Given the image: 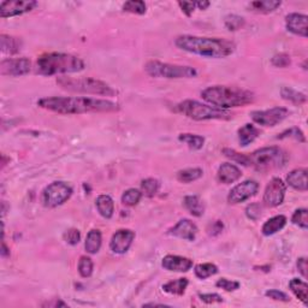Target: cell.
<instances>
[{
  "instance_id": "obj_47",
  "label": "cell",
  "mask_w": 308,
  "mask_h": 308,
  "mask_svg": "<svg viewBox=\"0 0 308 308\" xmlns=\"http://www.w3.org/2000/svg\"><path fill=\"white\" fill-rule=\"evenodd\" d=\"M200 300L205 303H216V302H223L222 296L218 294H200L199 295Z\"/></svg>"
},
{
  "instance_id": "obj_38",
  "label": "cell",
  "mask_w": 308,
  "mask_h": 308,
  "mask_svg": "<svg viewBox=\"0 0 308 308\" xmlns=\"http://www.w3.org/2000/svg\"><path fill=\"white\" fill-rule=\"evenodd\" d=\"M123 10L127 12L135 13V15H143L146 13V4L141 0H131L123 5Z\"/></svg>"
},
{
  "instance_id": "obj_49",
  "label": "cell",
  "mask_w": 308,
  "mask_h": 308,
  "mask_svg": "<svg viewBox=\"0 0 308 308\" xmlns=\"http://www.w3.org/2000/svg\"><path fill=\"white\" fill-rule=\"evenodd\" d=\"M297 268L299 272L302 275L303 278H307V259L306 258H300L297 260Z\"/></svg>"
},
{
  "instance_id": "obj_50",
  "label": "cell",
  "mask_w": 308,
  "mask_h": 308,
  "mask_svg": "<svg viewBox=\"0 0 308 308\" xmlns=\"http://www.w3.org/2000/svg\"><path fill=\"white\" fill-rule=\"evenodd\" d=\"M223 230V223L219 222V220H217L213 224H211V229H208V234L209 235H218V234L222 233Z\"/></svg>"
},
{
  "instance_id": "obj_28",
  "label": "cell",
  "mask_w": 308,
  "mask_h": 308,
  "mask_svg": "<svg viewBox=\"0 0 308 308\" xmlns=\"http://www.w3.org/2000/svg\"><path fill=\"white\" fill-rule=\"evenodd\" d=\"M0 43H2L3 53H17V52L21 51V47H22V44H21V40H18V38L8 36V35L4 34L0 36Z\"/></svg>"
},
{
  "instance_id": "obj_33",
  "label": "cell",
  "mask_w": 308,
  "mask_h": 308,
  "mask_svg": "<svg viewBox=\"0 0 308 308\" xmlns=\"http://www.w3.org/2000/svg\"><path fill=\"white\" fill-rule=\"evenodd\" d=\"M195 276L200 279H206L211 276H215L218 272V267L215 264H199L195 266Z\"/></svg>"
},
{
  "instance_id": "obj_12",
  "label": "cell",
  "mask_w": 308,
  "mask_h": 308,
  "mask_svg": "<svg viewBox=\"0 0 308 308\" xmlns=\"http://www.w3.org/2000/svg\"><path fill=\"white\" fill-rule=\"evenodd\" d=\"M258 190V182L253 180H247L231 189L229 195H227V201H229L230 204H240V202L246 201L249 198L257 195Z\"/></svg>"
},
{
  "instance_id": "obj_13",
  "label": "cell",
  "mask_w": 308,
  "mask_h": 308,
  "mask_svg": "<svg viewBox=\"0 0 308 308\" xmlns=\"http://www.w3.org/2000/svg\"><path fill=\"white\" fill-rule=\"evenodd\" d=\"M36 2L33 0H13V2H3L0 4V16L3 18L20 16L29 12L36 6Z\"/></svg>"
},
{
  "instance_id": "obj_19",
  "label": "cell",
  "mask_w": 308,
  "mask_h": 308,
  "mask_svg": "<svg viewBox=\"0 0 308 308\" xmlns=\"http://www.w3.org/2000/svg\"><path fill=\"white\" fill-rule=\"evenodd\" d=\"M242 176V172L236 165L230 163H224L219 166L218 172H217V178L220 183L223 184H230L240 180Z\"/></svg>"
},
{
  "instance_id": "obj_32",
  "label": "cell",
  "mask_w": 308,
  "mask_h": 308,
  "mask_svg": "<svg viewBox=\"0 0 308 308\" xmlns=\"http://www.w3.org/2000/svg\"><path fill=\"white\" fill-rule=\"evenodd\" d=\"M178 140L181 142H184L185 145H188L189 148L191 149H201L205 143V139L202 136L194 134H181L178 136Z\"/></svg>"
},
{
  "instance_id": "obj_51",
  "label": "cell",
  "mask_w": 308,
  "mask_h": 308,
  "mask_svg": "<svg viewBox=\"0 0 308 308\" xmlns=\"http://www.w3.org/2000/svg\"><path fill=\"white\" fill-rule=\"evenodd\" d=\"M195 6H198L200 10H206L209 6L208 2H195Z\"/></svg>"
},
{
  "instance_id": "obj_40",
  "label": "cell",
  "mask_w": 308,
  "mask_h": 308,
  "mask_svg": "<svg viewBox=\"0 0 308 308\" xmlns=\"http://www.w3.org/2000/svg\"><path fill=\"white\" fill-rule=\"evenodd\" d=\"M224 23H225V27L227 28V29L231 31H235V30L241 29V28L243 27L244 18L243 17H240L236 15H229L225 17Z\"/></svg>"
},
{
  "instance_id": "obj_36",
  "label": "cell",
  "mask_w": 308,
  "mask_h": 308,
  "mask_svg": "<svg viewBox=\"0 0 308 308\" xmlns=\"http://www.w3.org/2000/svg\"><path fill=\"white\" fill-rule=\"evenodd\" d=\"M293 224H295L301 229L307 230L308 227V211L306 208H299L294 212L292 217Z\"/></svg>"
},
{
  "instance_id": "obj_20",
  "label": "cell",
  "mask_w": 308,
  "mask_h": 308,
  "mask_svg": "<svg viewBox=\"0 0 308 308\" xmlns=\"http://www.w3.org/2000/svg\"><path fill=\"white\" fill-rule=\"evenodd\" d=\"M286 183L295 190L306 191L308 189L307 182V170L306 169H296L293 170L288 176H286Z\"/></svg>"
},
{
  "instance_id": "obj_1",
  "label": "cell",
  "mask_w": 308,
  "mask_h": 308,
  "mask_svg": "<svg viewBox=\"0 0 308 308\" xmlns=\"http://www.w3.org/2000/svg\"><path fill=\"white\" fill-rule=\"evenodd\" d=\"M37 105L48 111L61 114H80L87 112H116L120 105L110 100L93 99V98L52 97L38 100Z\"/></svg>"
},
{
  "instance_id": "obj_5",
  "label": "cell",
  "mask_w": 308,
  "mask_h": 308,
  "mask_svg": "<svg viewBox=\"0 0 308 308\" xmlns=\"http://www.w3.org/2000/svg\"><path fill=\"white\" fill-rule=\"evenodd\" d=\"M57 83L63 89L69 92L95 94V95L113 97L116 90L100 80L92 77H81V79H72V77H58Z\"/></svg>"
},
{
  "instance_id": "obj_26",
  "label": "cell",
  "mask_w": 308,
  "mask_h": 308,
  "mask_svg": "<svg viewBox=\"0 0 308 308\" xmlns=\"http://www.w3.org/2000/svg\"><path fill=\"white\" fill-rule=\"evenodd\" d=\"M289 288L292 289V292L294 293L297 299L306 304H308V300H307V295H308V286L307 283L301 281L299 278H293L292 281L289 282Z\"/></svg>"
},
{
  "instance_id": "obj_43",
  "label": "cell",
  "mask_w": 308,
  "mask_h": 308,
  "mask_svg": "<svg viewBox=\"0 0 308 308\" xmlns=\"http://www.w3.org/2000/svg\"><path fill=\"white\" fill-rule=\"evenodd\" d=\"M286 138H293L300 142L306 141L303 132L301 131L299 128H292V129H289V130L282 132V134L278 136V139H286Z\"/></svg>"
},
{
  "instance_id": "obj_11",
  "label": "cell",
  "mask_w": 308,
  "mask_h": 308,
  "mask_svg": "<svg viewBox=\"0 0 308 308\" xmlns=\"http://www.w3.org/2000/svg\"><path fill=\"white\" fill-rule=\"evenodd\" d=\"M285 191L286 185L284 182L281 178H272L265 189L262 202L267 207H277L284 201Z\"/></svg>"
},
{
  "instance_id": "obj_7",
  "label": "cell",
  "mask_w": 308,
  "mask_h": 308,
  "mask_svg": "<svg viewBox=\"0 0 308 308\" xmlns=\"http://www.w3.org/2000/svg\"><path fill=\"white\" fill-rule=\"evenodd\" d=\"M177 111L191 118L194 121H208V120H230L233 114L229 111L222 108L209 106L195 100H184L177 105Z\"/></svg>"
},
{
  "instance_id": "obj_35",
  "label": "cell",
  "mask_w": 308,
  "mask_h": 308,
  "mask_svg": "<svg viewBox=\"0 0 308 308\" xmlns=\"http://www.w3.org/2000/svg\"><path fill=\"white\" fill-rule=\"evenodd\" d=\"M141 198H142V191L131 188L123 192V195H122V202H123L125 206H135L139 204L140 200H141Z\"/></svg>"
},
{
  "instance_id": "obj_21",
  "label": "cell",
  "mask_w": 308,
  "mask_h": 308,
  "mask_svg": "<svg viewBox=\"0 0 308 308\" xmlns=\"http://www.w3.org/2000/svg\"><path fill=\"white\" fill-rule=\"evenodd\" d=\"M286 224V217L285 216H275L272 218H270L264 225H262V234L265 236L275 235L276 233H278L279 230H282Z\"/></svg>"
},
{
  "instance_id": "obj_22",
  "label": "cell",
  "mask_w": 308,
  "mask_h": 308,
  "mask_svg": "<svg viewBox=\"0 0 308 308\" xmlns=\"http://www.w3.org/2000/svg\"><path fill=\"white\" fill-rule=\"evenodd\" d=\"M260 135V130L258 128H255L253 124H244L242 128L239 129V142L241 146L246 147L255 141V139Z\"/></svg>"
},
{
  "instance_id": "obj_30",
  "label": "cell",
  "mask_w": 308,
  "mask_h": 308,
  "mask_svg": "<svg viewBox=\"0 0 308 308\" xmlns=\"http://www.w3.org/2000/svg\"><path fill=\"white\" fill-rule=\"evenodd\" d=\"M204 171L199 167H192V169L181 170L177 172V180L182 183H191V182L199 180L202 177Z\"/></svg>"
},
{
  "instance_id": "obj_34",
  "label": "cell",
  "mask_w": 308,
  "mask_h": 308,
  "mask_svg": "<svg viewBox=\"0 0 308 308\" xmlns=\"http://www.w3.org/2000/svg\"><path fill=\"white\" fill-rule=\"evenodd\" d=\"M159 181L156 178H147L141 182V191L146 197L152 198L159 190Z\"/></svg>"
},
{
  "instance_id": "obj_18",
  "label": "cell",
  "mask_w": 308,
  "mask_h": 308,
  "mask_svg": "<svg viewBox=\"0 0 308 308\" xmlns=\"http://www.w3.org/2000/svg\"><path fill=\"white\" fill-rule=\"evenodd\" d=\"M307 21L308 17L306 15H301V13H290L286 16L285 24L286 29L292 31L293 34L300 35V36H307Z\"/></svg>"
},
{
  "instance_id": "obj_17",
  "label": "cell",
  "mask_w": 308,
  "mask_h": 308,
  "mask_svg": "<svg viewBox=\"0 0 308 308\" xmlns=\"http://www.w3.org/2000/svg\"><path fill=\"white\" fill-rule=\"evenodd\" d=\"M162 266L167 271L188 272L192 267V260L178 255H166L163 259Z\"/></svg>"
},
{
  "instance_id": "obj_14",
  "label": "cell",
  "mask_w": 308,
  "mask_h": 308,
  "mask_svg": "<svg viewBox=\"0 0 308 308\" xmlns=\"http://www.w3.org/2000/svg\"><path fill=\"white\" fill-rule=\"evenodd\" d=\"M31 63L28 58H10L0 63V71L6 76H22L30 71Z\"/></svg>"
},
{
  "instance_id": "obj_3",
  "label": "cell",
  "mask_w": 308,
  "mask_h": 308,
  "mask_svg": "<svg viewBox=\"0 0 308 308\" xmlns=\"http://www.w3.org/2000/svg\"><path fill=\"white\" fill-rule=\"evenodd\" d=\"M202 99L212 106L226 110L231 107H241L254 101V94L236 87L212 86L202 90Z\"/></svg>"
},
{
  "instance_id": "obj_29",
  "label": "cell",
  "mask_w": 308,
  "mask_h": 308,
  "mask_svg": "<svg viewBox=\"0 0 308 308\" xmlns=\"http://www.w3.org/2000/svg\"><path fill=\"white\" fill-rule=\"evenodd\" d=\"M189 284L187 278H178L175 281H171L163 285V290L165 293L172 294V295H183L185 289Z\"/></svg>"
},
{
  "instance_id": "obj_2",
  "label": "cell",
  "mask_w": 308,
  "mask_h": 308,
  "mask_svg": "<svg viewBox=\"0 0 308 308\" xmlns=\"http://www.w3.org/2000/svg\"><path fill=\"white\" fill-rule=\"evenodd\" d=\"M176 46L189 53L207 58H224L234 53L235 45L225 38L201 37L192 35H182L175 41Z\"/></svg>"
},
{
  "instance_id": "obj_39",
  "label": "cell",
  "mask_w": 308,
  "mask_h": 308,
  "mask_svg": "<svg viewBox=\"0 0 308 308\" xmlns=\"http://www.w3.org/2000/svg\"><path fill=\"white\" fill-rule=\"evenodd\" d=\"M224 156L227 157V158L234 160V162L241 164V165L248 166V156L242 153L236 152L235 149H230V148H224L223 149Z\"/></svg>"
},
{
  "instance_id": "obj_23",
  "label": "cell",
  "mask_w": 308,
  "mask_h": 308,
  "mask_svg": "<svg viewBox=\"0 0 308 308\" xmlns=\"http://www.w3.org/2000/svg\"><path fill=\"white\" fill-rule=\"evenodd\" d=\"M95 205L100 216H103L104 218L110 219L113 216L114 204L111 197H108V195H99L95 201Z\"/></svg>"
},
{
  "instance_id": "obj_25",
  "label": "cell",
  "mask_w": 308,
  "mask_h": 308,
  "mask_svg": "<svg viewBox=\"0 0 308 308\" xmlns=\"http://www.w3.org/2000/svg\"><path fill=\"white\" fill-rule=\"evenodd\" d=\"M101 242H103V237H101V233L99 230L93 229L90 230L87 235L85 248L86 252L89 254H97L100 251Z\"/></svg>"
},
{
  "instance_id": "obj_4",
  "label": "cell",
  "mask_w": 308,
  "mask_h": 308,
  "mask_svg": "<svg viewBox=\"0 0 308 308\" xmlns=\"http://www.w3.org/2000/svg\"><path fill=\"white\" fill-rule=\"evenodd\" d=\"M37 72L45 76H53L59 73L79 72L85 69L81 58L66 53H45L37 58Z\"/></svg>"
},
{
  "instance_id": "obj_24",
  "label": "cell",
  "mask_w": 308,
  "mask_h": 308,
  "mask_svg": "<svg viewBox=\"0 0 308 308\" xmlns=\"http://www.w3.org/2000/svg\"><path fill=\"white\" fill-rule=\"evenodd\" d=\"M184 207L190 212V215L194 217H201L205 212L204 202L201 201V199L197 197V195H188L184 198L183 200Z\"/></svg>"
},
{
  "instance_id": "obj_16",
  "label": "cell",
  "mask_w": 308,
  "mask_h": 308,
  "mask_svg": "<svg viewBox=\"0 0 308 308\" xmlns=\"http://www.w3.org/2000/svg\"><path fill=\"white\" fill-rule=\"evenodd\" d=\"M170 235L187 241H194L198 234V227L191 220L181 219L172 229L169 230Z\"/></svg>"
},
{
  "instance_id": "obj_9",
  "label": "cell",
  "mask_w": 308,
  "mask_h": 308,
  "mask_svg": "<svg viewBox=\"0 0 308 308\" xmlns=\"http://www.w3.org/2000/svg\"><path fill=\"white\" fill-rule=\"evenodd\" d=\"M72 195V188L64 182H53L44 189L41 202L45 207H58L66 202Z\"/></svg>"
},
{
  "instance_id": "obj_6",
  "label": "cell",
  "mask_w": 308,
  "mask_h": 308,
  "mask_svg": "<svg viewBox=\"0 0 308 308\" xmlns=\"http://www.w3.org/2000/svg\"><path fill=\"white\" fill-rule=\"evenodd\" d=\"M285 162V153L277 146L264 147L248 156V166H253L261 172L284 166Z\"/></svg>"
},
{
  "instance_id": "obj_41",
  "label": "cell",
  "mask_w": 308,
  "mask_h": 308,
  "mask_svg": "<svg viewBox=\"0 0 308 308\" xmlns=\"http://www.w3.org/2000/svg\"><path fill=\"white\" fill-rule=\"evenodd\" d=\"M261 213H262V206L260 204H257V202L248 205L246 208L247 217L251 220H254V222H257V220L260 218Z\"/></svg>"
},
{
  "instance_id": "obj_31",
  "label": "cell",
  "mask_w": 308,
  "mask_h": 308,
  "mask_svg": "<svg viewBox=\"0 0 308 308\" xmlns=\"http://www.w3.org/2000/svg\"><path fill=\"white\" fill-rule=\"evenodd\" d=\"M281 94L283 99L290 101L294 105H302L307 101V97L304 94L297 92V90L289 88V87H283L281 89Z\"/></svg>"
},
{
  "instance_id": "obj_8",
  "label": "cell",
  "mask_w": 308,
  "mask_h": 308,
  "mask_svg": "<svg viewBox=\"0 0 308 308\" xmlns=\"http://www.w3.org/2000/svg\"><path fill=\"white\" fill-rule=\"evenodd\" d=\"M145 70L149 76L162 77V79H191L198 75L197 70L191 66L172 65L158 61L147 63Z\"/></svg>"
},
{
  "instance_id": "obj_27",
  "label": "cell",
  "mask_w": 308,
  "mask_h": 308,
  "mask_svg": "<svg viewBox=\"0 0 308 308\" xmlns=\"http://www.w3.org/2000/svg\"><path fill=\"white\" fill-rule=\"evenodd\" d=\"M282 5L281 2L278 0H260V2L251 3L249 8L255 12L268 13L277 10Z\"/></svg>"
},
{
  "instance_id": "obj_42",
  "label": "cell",
  "mask_w": 308,
  "mask_h": 308,
  "mask_svg": "<svg viewBox=\"0 0 308 308\" xmlns=\"http://www.w3.org/2000/svg\"><path fill=\"white\" fill-rule=\"evenodd\" d=\"M216 285L220 289H224L225 292H235L240 288V283L235 281H230L226 278H220L218 282L216 283Z\"/></svg>"
},
{
  "instance_id": "obj_10",
  "label": "cell",
  "mask_w": 308,
  "mask_h": 308,
  "mask_svg": "<svg viewBox=\"0 0 308 308\" xmlns=\"http://www.w3.org/2000/svg\"><path fill=\"white\" fill-rule=\"evenodd\" d=\"M289 116L285 107H274L265 111H254L251 113L252 120L262 127H275Z\"/></svg>"
},
{
  "instance_id": "obj_48",
  "label": "cell",
  "mask_w": 308,
  "mask_h": 308,
  "mask_svg": "<svg viewBox=\"0 0 308 308\" xmlns=\"http://www.w3.org/2000/svg\"><path fill=\"white\" fill-rule=\"evenodd\" d=\"M178 5L182 9L187 16H190L191 12L194 11L195 9V3L194 2H178Z\"/></svg>"
},
{
  "instance_id": "obj_15",
  "label": "cell",
  "mask_w": 308,
  "mask_h": 308,
  "mask_svg": "<svg viewBox=\"0 0 308 308\" xmlns=\"http://www.w3.org/2000/svg\"><path fill=\"white\" fill-rule=\"evenodd\" d=\"M135 239V233L129 229H121L116 231L112 236L110 248L116 254H124L129 251Z\"/></svg>"
},
{
  "instance_id": "obj_45",
  "label": "cell",
  "mask_w": 308,
  "mask_h": 308,
  "mask_svg": "<svg viewBox=\"0 0 308 308\" xmlns=\"http://www.w3.org/2000/svg\"><path fill=\"white\" fill-rule=\"evenodd\" d=\"M271 63L275 66H277V68H286V66L292 64V59H290L288 54L279 53V54H276L275 57L271 59Z\"/></svg>"
},
{
  "instance_id": "obj_44",
  "label": "cell",
  "mask_w": 308,
  "mask_h": 308,
  "mask_svg": "<svg viewBox=\"0 0 308 308\" xmlns=\"http://www.w3.org/2000/svg\"><path fill=\"white\" fill-rule=\"evenodd\" d=\"M64 240L66 243L71 244V246H76L81 241V233L77 229H69L64 234Z\"/></svg>"
},
{
  "instance_id": "obj_52",
  "label": "cell",
  "mask_w": 308,
  "mask_h": 308,
  "mask_svg": "<svg viewBox=\"0 0 308 308\" xmlns=\"http://www.w3.org/2000/svg\"><path fill=\"white\" fill-rule=\"evenodd\" d=\"M2 255L3 257H6V255H8V248H6V246H5V243L3 242V251H2Z\"/></svg>"
},
{
  "instance_id": "obj_46",
  "label": "cell",
  "mask_w": 308,
  "mask_h": 308,
  "mask_svg": "<svg viewBox=\"0 0 308 308\" xmlns=\"http://www.w3.org/2000/svg\"><path fill=\"white\" fill-rule=\"evenodd\" d=\"M265 295L275 301H281V302H289L290 301V297L285 293L279 292V290H268V292H266Z\"/></svg>"
},
{
  "instance_id": "obj_37",
  "label": "cell",
  "mask_w": 308,
  "mask_h": 308,
  "mask_svg": "<svg viewBox=\"0 0 308 308\" xmlns=\"http://www.w3.org/2000/svg\"><path fill=\"white\" fill-rule=\"evenodd\" d=\"M79 272L83 278H88L93 274V261L89 257H81L79 261Z\"/></svg>"
}]
</instances>
